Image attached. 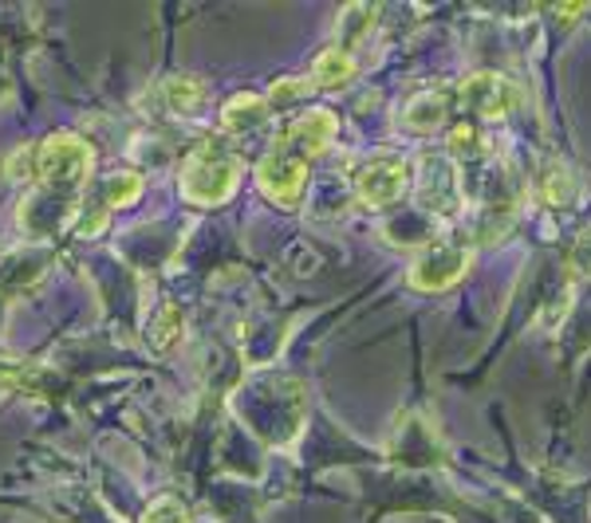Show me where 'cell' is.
Instances as JSON below:
<instances>
[{"mask_svg": "<svg viewBox=\"0 0 591 523\" xmlns=\"http://www.w3.org/2000/svg\"><path fill=\"white\" fill-rule=\"evenodd\" d=\"M331 134H335V114L331 111H308L296 122H288L277 134L264 162L257 165V185L261 193L280 209H296L304 198V181L315 158L328 150Z\"/></svg>", "mask_w": 591, "mask_h": 523, "instance_id": "cell-1", "label": "cell"}, {"mask_svg": "<svg viewBox=\"0 0 591 523\" xmlns=\"http://www.w3.org/2000/svg\"><path fill=\"white\" fill-rule=\"evenodd\" d=\"M241 181V162L221 147H201L182 170V193L198 205H221Z\"/></svg>", "mask_w": 591, "mask_h": 523, "instance_id": "cell-2", "label": "cell"}, {"mask_svg": "<svg viewBox=\"0 0 591 523\" xmlns=\"http://www.w3.org/2000/svg\"><path fill=\"white\" fill-rule=\"evenodd\" d=\"M91 165V150L83 138L76 134H52L44 147L36 150V173L52 189H71L83 181Z\"/></svg>", "mask_w": 591, "mask_h": 523, "instance_id": "cell-3", "label": "cell"}, {"mask_svg": "<svg viewBox=\"0 0 591 523\" xmlns=\"http://www.w3.org/2000/svg\"><path fill=\"white\" fill-rule=\"evenodd\" d=\"M407 178H410V165L399 154H374L371 162H363L355 170V193L363 205L383 209L402 198Z\"/></svg>", "mask_w": 591, "mask_h": 523, "instance_id": "cell-4", "label": "cell"}, {"mask_svg": "<svg viewBox=\"0 0 591 523\" xmlns=\"http://www.w3.org/2000/svg\"><path fill=\"white\" fill-rule=\"evenodd\" d=\"M465 272H470V252L453 249V244H430L427 252L414 257L407 280L418 292H442V288L458 283Z\"/></svg>", "mask_w": 591, "mask_h": 523, "instance_id": "cell-5", "label": "cell"}, {"mask_svg": "<svg viewBox=\"0 0 591 523\" xmlns=\"http://www.w3.org/2000/svg\"><path fill=\"white\" fill-rule=\"evenodd\" d=\"M461 94H465V103L478 114H485V119H504V114L521 103V91H517L513 83H504L501 76H493V71L470 76L461 83Z\"/></svg>", "mask_w": 591, "mask_h": 523, "instance_id": "cell-6", "label": "cell"}, {"mask_svg": "<svg viewBox=\"0 0 591 523\" xmlns=\"http://www.w3.org/2000/svg\"><path fill=\"white\" fill-rule=\"evenodd\" d=\"M351 76H355V60H351L348 48H328L323 56H315L312 79H308V83H315V87H340V83H348Z\"/></svg>", "mask_w": 591, "mask_h": 523, "instance_id": "cell-7", "label": "cell"}, {"mask_svg": "<svg viewBox=\"0 0 591 523\" xmlns=\"http://www.w3.org/2000/svg\"><path fill=\"white\" fill-rule=\"evenodd\" d=\"M264 111H269V103H264L261 94H237V99H229L226 103V111H221V130L237 134V130L261 122Z\"/></svg>", "mask_w": 591, "mask_h": 523, "instance_id": "cell-8", "label": "cell"}, {"mask_svg": "<svg viewBox=\"0 0 591 523\" xmlns=\"http://www.w3.org/2000/svg\"><path fill=\"white\" fill-rule=\"evenodd\" d=\"M445 119V99L442 94H414L407 107V114H402V122H407L410 130H438Z\"/></svg>", "mask_w": 591, "mask_h": 523, "instance_id": "cell-9", "label": "cell"}, {"mask_svg": "<svg viewBox=\"0 0 591 523\" xmlns=\"http://www.w3.org/2000/svg\"><path fill=\"white\" fill-rule=\"evenodd\" d=\"M201 103H206V87H201V79L174 76L170 83H166V107H170L174 114H190V111H198Z\"/></svg>", "mask_w": 591, "mask_h": 523, "instance_id": "cell-10", "label": "cell"}, {"mask_svg": "<svg viewBox=\"0 0 591 523\" xmlns=\"http://www.w3.org/2000/svg\"><path fill=\"white\" fill-rule=\"evenodd\" d=\"M540 201L552 209H564L572 201V173L564 165H548L544 178H540Z\"/></svg>", "mask_w": 591, "mask_h": 523, "instance_id": "cell-11", "label": "cell"}, {"mask_svg": "<svg viewBox=\"0 0 591 523\" xmlns=\"http://www.w3.org/2000/svg\"><path fill=\"white\" fill-rule=\"evenodd\" d=\"M178 339H182V315H178V308H162L154 315V323H150V346L154 351H170Z\"/></svg>", "mask_w": 591, "mask_h": 523, "instance_id": "cell-12", "label": "cell"}, {"mask_svg": "<svg viewBox=\"0 0 591 523\" xmlns=\"http://www.w3.org/2000/svg\"><path fill=\"white\" fill-rule=\"evenodd\" d=\"M139 193H142V178L139 173H114L111 181H107V193H103V201L111 209H122V205H131V201H139Z\"/></svg>", "mask_w": 591, "mask_h": 523, "instance_id": "cell-13", "label": "cell"}, {"mask_svg": "<svg viewBox=\"0 0 591 523\" xmlns=\"http://www.w3.org/2000/svg\"><path fill=\"white\" fill-rule=\"evenodd\" d=\"M142 523H190V507H186L182 500H174V496H162V500H154V504L147 507Z\"/></svg>", "mask_w": 591, "mask_h": 523, "instance_id": "cell-14", "label": "cell"}, {"mask_svg": "<svg viewBox=\"0 0 591 523\" xmlns=\"http://www.w3.org/2000/svg\"><path fill=\"white\" fill-rule=\"evenodd\" d=\"M572 264L580 268V272L591 280V232H583L580 241H575V249H572Z\"/></svg>", "mask_w": 591, "mask_h": 523, "instance_id": "cell-15", "label": "cell"}, {"mask_svg": "<svg viewBox=\"0 0 591 523\" xmlns=\"http://www.w3.org/2000/svg\"><path fill=\"white\" fill-rule=\"evenodd\" d=\"M308 79H288V83H277L272 87V103H284V99H296L300 91H308Z\"/></svg>", "mask_w": 591, "mask_h": 523, "instance_id": "cell-16", "label": "cell"}]
</instances>
